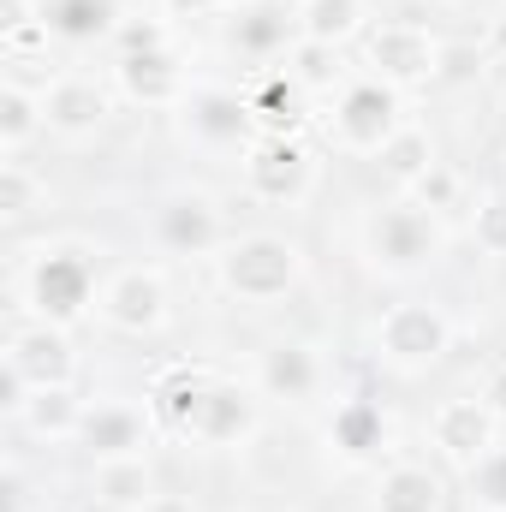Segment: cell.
Here are the masks:
<instances>
[{
	"label": "cell",
	"instance_id": "obj_9",
	"mask_svg": "<svg viewBox=\"0 0 506 512\" xmlns=\"http://www.w3.org/2000/svg\"><path fill=\"white\" fill-rule=\"evenodd\" d=\"M102 322L114 334H155L167 322V280L155 268H120L108 286H102Z\"/></svg>",
	"mask_w": 506,
	"mask_h": 512
},
{
	"label": "cell",
	"instance_id": "obj_29",
	"mask_svg": "<svg viewBox=\"0 0 506 512\" xmlns=\"http://www.w3.org/2000/svg\"><path fill=\"white\" fill-rule=\"evenodd\" d=\"M286 72L298 78V90H334V78H340V48L298 36V42L286 48Z\"/></svg>",
	"mask_w": 506,
	"mask_h": 512
},
{
	"label": "cell",
	"instance_id": "obj_24",
	"mask_svg": "<svg viewBox=\"0 0 506 512\" xmlns=\"http://www.w3.org/2000/svg\"><path fill=\"white\" fill-rule=\"evenodd\" d=\"M364 0H304L298 6V36L310 42H328V48H346L352 36H364Z\"/></svg>",
	"mask_w": 506,
	"mask_h": 512
},
{
	"label": "cell",
	"instance_id": "obj_33",
	"mask_svg": "<svg viewBox=\"0 0 506 512\" xmlns=\"http://www.w3.org/2000/svg\"><path fill=\"white\" fill-rule=\"evenodd\" d=\"M114 48L126 60V54H155V48H173V42H167V24H155V18H120Z\"/></svg>",
	"mask_w": 506,
	"mask_h": 512
},
{
	"label": "cell",
	"instance_id": "obj_41",
	"mask_svg": "<svg viewBox=\"0 0 506 512\" xmlns=\"http://www.w3.org/2000/svg\"><path fill=\"white\" fill-rule=\"evenodd\" d=\"M477 512H489V507H477Z\"/></svg>",
	"mask_w": 506,
	"mask_h": 512
},
{
	"label": "cell",
	"instance_id": "obj_15",
	"mask_svg": "<svg viewBox=\"0 0 506 512\" xmlns=\"http://www.w3.org/2000/svg\"><path fill=\"white\" fill-rule=\"evenodd\" d=\"M42 108H48V131H60V137H90L114 114V102L96 78H54L42 90Z\"/></svg>",
	"mask_w": 506,
	"mask_h": 512
},
{
	"label": "cell",
	"instance_id": "obj_40",
	"mask_svg": "<svg viewBox=\"0 0 506 512\" xmlns=\"http://www.w3.org/2000/svg\"><path fill=\"white\" fill-rule=\"evenodd\" d=\"M435 6H465V0H435Z\"/></svg>",
	"mask_w": 506,
	"mask_h": 512
},
{
	"label": "cell",
	"instance_id": "obj_4",
	"mask_svg": "<svg viewBox=\"0 0 506 512\" xmlns=\"http://www.w3.org/2000/svg\"><path fill=\"white\" fill-rule=\"evenodd\" d=\"M24 298H30V310H36L42 322L72 328V322L90 310V298H96V268H90V256L84 251H42V262H36L30 280H24Z\"/></svg>",
	"mask_w": 506,
	"mask_h": 512
},
{
	"label": "cell",
	"instance_id": "obj_10",
	"mask_svg": "<svg viewBox=\"0 0 506 512\" xmlns=\"http://www.w3.org/2000/svg\"><path fill=\"white\" fill-rule=\"evenodd\" d=\"M495 429H501V417H495L483 399H441L435 417H429V441H435L441 459H453L459 471H471V465L495 447Z\"/></svg>",
	"mask_w": 506,
	"mask_h": 512
},
{
	"label": "cell",
	"instance_id": "obj_22",
	"mask_svg": "<svg viewBox=\"0 0 506 512\" xmlns=\"http://www.w3.org/2000/svg\"><path fill=\"white\" fill-rule=\"evenodd\" d=\"M36 131H48V108H42V90H30V84H0V155L6 161H18V149L36 137Z\"/></svg>",
	"mask_w": 506,
	"mask_h": 512
},
{
	"label": "cell",
	"instance_id": "obj_25",
	"mask_svg": "<svg viewBox=\"0 0 506 512\" xmlns=\"http://www.w3.org/2000/svg\"><path fill=\"white\" fill-rule=\"evenodd\" d=\"M209 370H173V376H161L155 387V411H161V423L173 429V435H191L197 429V411H203V399H209Z\"/></svg>",
	"mask_w": 506,
	"mask_h": 512
},
{
	"label": "cell",
	"instance_id": "obj_3",
	"mask_svg": "<svg viewBox=\"0 0 506 512\" xmlns=\"http://www.w3.org/2000/svg\"><path fill=\"white\" fill-rule=\"evenodd\" d=\"M405 126L399 120V90L381 84V78H358L340 90L334 102V120H328V137L346 149V155H381V143Z\"/></svg>",
	"mask_w": 506,
	"mask_h": 512
},
{
	"label": "cell",
	"instance_id": "obj_35",
	"mask_svg": "<svg viewBox=\"0 0 506 512\" xmlns=\"http://www.w3.org/2000/svg\"><path fill=\"white\" fill-rule=\"evenodd\" d=\"M477 66H483L477 48H465V42H459V48H441V72H435V84H465V78H477Z\"/></svg>",
	"mask_w": 506,
	"mask_h": 512
},
{
	"label": "cell",
	"instance_id": "obj_38",
	"mask_svg": "<svg viewBox=\"0 0 506 512\" xmlns=\"http://www.w3.org/2000/svg\"><path fill=\"white\" fill-rule=\"evenodd\" d=\"M167 12H179V18H203V12H221V6H233V0H161Z\"/></svg>",
	"mask_w": 506,
	"mask_h": 512
},
{
	"label": "cell",
	"instance_id": "obj_6",
	"mask_svg": "<svg viewBox=\"0 0 506 512\" xmlns=\"http://www.w3.org/2000/svg\"><path fill=\"white\" fill-rule=\"evenodd\" d=\"M364 60L381 84L393 90H411V84H435L441 72V42L423 30V24H376L364 36Z\"/></svg>",
	"mask_w": 506,
	"mask_h": 512
},
{
	"label": "cell",
	"instance_id": "obj_1",
	"mask_svg": "<svg viewBox=\"0 0 506 512\" xmlns=\"http://www.w3.org/2000/svg\"><path fill=\"white\" fill-rule=\"evenodd\" d=\"M215 274L233 298L245 304H274L286 298L298 280H304V251L280 233H245V239H227L215 256Z\"/></svg>",
	"mask_w": 506,
	"mask_h": 512
},
{
	"label": "cell",
	"instance_id": "obj_8",
	"mask_svg": "<svg viewBox=\"0 0 506 512\" xmlns=\"http://www.w3.org/2000/svg\"><path fill=\"white\" fill-rule=\"evenodd\" d=\"M0 364H12L30 387H72V376H78L72 334H66L60 322H42V316H36V322H18V328L6 334Z\"/></svg>",
	"mask_w": 506,
	"mask_h": 512
},
{
	"label": "cell",
	"instance_id": "obj_26",
	"mask_svg": "<svg viewBox=\"0 0 506 512\" xmlns=\"http://www.w3.org/2000/svg\"><path fill=\"white\" fill-rule=\"evenodd\" d=\"M42 18H48L54 36H72V42H96V36H114L120 30L114 0H48Z\"/></svg>",
	"mask_w": 506,
	"mask_h": 512
},
{
	"label": "cell",
	"instance_id": "obj_34",
	"mask_svg": "<svg viewBox=\"0 0 506 512\" xmlns=\"http://www.w3.org/2000/svg\"><path fill=\"white\" fill-rule=\"evenodd\" d=\"M471 233H477V245H483L489 256H506V191L501 197H489V203H477Z\"/></svg>",
	"mask_w": 506,
	"mask_h": 512
},
{
	"label": "cell",
	"instance_id": "obj_27",
	"mask_svg": "<svg viewBox=\"0 0 506 512\" xmlns=\"http://www.w3.org/2000/svg\"><path fill=\"white\" fill-rule=\"evenodd\" d=\"M429 167H435V143H429V131L423 126H399L387 143H381V173H387L393 185L411 191Z\"/></svg>",
	"mask_w": 506,
	"mask_h": 512
},
{
	"label": "cell",
	"instance_id": "obj_17",
	"mask_svg": "<svg viewBox=\"0 0 506 512\" xmlns=\"http://www.w3.org/2000/svg\"><path fill=\"white\" fill-rule=\"evenodd\" d=\"M90 495H96V507H108V512H149V501H155V465L143 453L96 459Z\"/></svg>",
	"mask_w": 506,
	"mask_h": 512
},
{
	"label": "cell",
	"instance_id": "obj_19",
	"mask_svg": "<svg viewBox=\"0 0 506 512\" xmlns=\"http://www.w3.org/2000/svg\"><path fill=\"white\" fill-rule=\"evenodd\" d=\"M84 411H90V405H84L72 387H36V393H30V405L18 411V423H24L36 441H78Z\"/></svg>",
	"mask_w": 506,
	"mask_h": 512
},
{
	"label": "cell",
	"instance_id": "obj_39",
	"mask_svg": "<svg viewBox=\"0 0 506 512\" xmlns=\"http://www.w3.org/2000/svg\"><path fill=\"white\" fill-rule=\"evenodd\" d=\"M149 512H191V507H185V501H173V495H155V501H149Z\"/></svg>",
	"mask_w": 506,
	"mask_h": 512
},
{
	"label": "cell",
	"instance_id": "obj_18",
	"mask_svg": "<svg viewBox=\"0 0 506 512\" xmlns=\"http://www.w3.org/2000/svg\"><path fill=\"white\" fill-rule=\"evenodd\" d=\"M78 441L96 453V459H126V453H143V417L131 411V405H90L84 411V429H78Z\"/></svg>",
	"mask_w": 506,
	"mask_h": 512
},
{
	"label": "cell",
	"instance_id": "obj_37",
	"mask_svg": "<svg viewBox=\"0 0 506 512\" xmlns=\"http://www.w3.org/2000/svg\"><path fill=\"white\" fill-rule=\"evenodd\" d=\"M477 399H483V405H489V411H495V417L506 423V364H495V370L483 376V387H477Z\"/></svg>",
	"mask_w": 506,
	"mask_h": 512
},
{
	"label": "cell",
	"instance_id": "obj_30",
	"mask_svg": "<svg viewBox=\"0 0 506 512\" xmlns=\"http://www.w3.org/2000/svg\"><path fill=\"white\" fill-rule=\"evenodd\" d=\"M42 203V179L24 161H0V221H24Z\"/></svg>",
	"mask_w": 506,
	"mask_h": 512
},
{
	"label": "cell",
	"instance_id": "obj_32",
	"mask_svg": "<svg viewBox=\"0 0 506 512\" xmlns=\"http://www.w3.org/2000/svg\"><path fill=\"white\" fill-rule=\"evenodd\" d=\"M411 203H417V209H429V215L453 209V203H459V173L435 161V167H429V173H423V179L411 185Z\"/></svg>",
	"mask_w": 506,
	"mask_h": 512
},
{
	"label": "cell",
	"instance_id": "obj_2",
	"mask_svg": "<svg viewBox=\"0 0 506 512\" xmlns=\"http://www.w3.org/2000/svg\"><path fill=\"white\" fill-rule=\"evenodd\" d=\"M447 346H453V322L441 304H423V298L393 304L376 328V352L393 370H429L447 358Z\"/></svg>",
	"mask_w": 506,
	"mask_h": 512
},
{
	"label": "cell",
	"instance_id": "obj_12",
	"mask_svg": "<svg viewBox=\"0 0 506 512\" xmlns=\"http://www.w3.org/2000/svg\"><path fill=\"white\" fill-rule=\"evenodd\" d=\"M114 78H120L126 102H137V108H179V102L191 96V84H185V60H179L173 48L126 54V60L114 66Z\"/></svg>",
	"mask_w": 506,
	"mask_h": 512
},
{
	"label": "cell",
	"instance_id": "obj_11",
	"mask_svg": "<svg viewBox=\"0 0 506 512\" xmlns=\"http://www.w3.org/2000/svg\"><path fill=\"white\" fill-rule=\"evenodd\" d=\"M179 114H185L191 137H203V143H221V149H239V143L251 149L256 143V114L239 90L203 84V90H191V96L179 102Z\"/></svg>",
	"mask_w": 506,
	"mask_h": 512
},
{
	"label": "cell",
	"instance_id": "obj_28",
	"mask_svg": "<svg viewBox=\"0 0 506 512\" xmlns=\"http://www.w3.org/2000/svg\"><path fill=\"white\" fill-rule=\"evenodd\" d=\"M286 24H298V18H286L280 0H256L233 18V42L245 54H274V48H286Z\"/></svg>",
	"mask_w": 506,
	"mask_h": 512
},
{
	"label": "cell",
	"instance_id": "obj_21",
	"mask_svg": "<svg viewBox=\"0 0 506 512\" xmlns=\"http://www.w3.org/2000/svg\"><path fill=\"white\" fill-rule=\"evenodd\" d=\"M245 102H251L262 137H292L298 131V78L286 66L280 72H262L251 90H245Z\"/></svg>",
	"mask_w": 506,
	"mask_h": 512
},
{
	"label": "cell",
	"instance_id": "obj_13",
	"mask_svg": "<svg viewBox=\"0 0 506 512\" xmlns=\"http://www.w3.org/2000/svg\"><path fill=\"white\" fill-rule=\"evenodd\" d=\"M155 233L161 245L179 256H203V251H221V209L203 197V191H179L155 209Z\"/></svg>",
	"mask_w": 506,
	"mask_h": 512
},
{
	"label": "cell",
	"instance_id": "obj_31",
	"mask_svg": "<svg viewBox=\"0 0 506 512\" xmlns=\"http://www.w3.org/2000/svg\"><path fill=\"white\" fill-rule=\"evenodd\" d=\"M471 495H477V507L506 512V447H489V453L471 465Z\"/></svg>",
	"mask_w": 506,
	"mask_h": 512
},
{
	"label": "cell",
	"instance_id": "obj_36",
	"mask_svg": "<svg viewBox=\"0 0 506 512\" xmlns=\"http://www.w3.org/2000/svg\"><path fill=\"white\" fill-rule=\"evenodd\" d=\"M30 24H42V6H30V0H0V36L30 30Z\"/></svg>",
	"mask_w": 506,
	"mask_h": 512
},
{
	"label": "cell",
	"instance_id": "obj_20",
	"mask_svg": "<svg viewBox=\"0 0 506 512\" xmlns=\"http://www.w3.org/2000/svg\"><path fill=\"white\" fill-rule=\"evenodd\" d=\"M381 441H387V417H381V405L370 399H346V405H334V423H328V447L340 453V459H370Z\"/></svg>",
	"mask_w": 506,
	"mask_h": 512
},
{
	"label": "cell",
	"instance_id": "obj_5",
	"mask_svg": "<svg viewBox=\"0 0 506 512\" xmlns=\"http://www.w3.org/2000/svg\"><path fill=\"white\" fill-rule=\"evenodd\" d=\"M364 245H370L376 268L411 274V268H423V262L441 256V221L429 209H417V203H393V209H381L376 221H370Z\"/></svg>",
	"mask_w": 506,
	"mask_h": 512
},
{
	"label": "cell",
	"instance_id": "obj_14",
	"mask_svg": "<svg viewBox=\"0 0 506 512\" xmlns=\"http://www.w3.org/2000/svg\"><path fill=\"white\" fill-rule=\"evenodd\" d=\"M256 387H262L268 399L304 405V399L322 393V358H316L304 340H274V346H262V358H256Z\"/></svg>",
	"mask_w": 506,
	"mask_h": 512
},
{
	"label": "cell",
	"instance_id": "obj_42",
	"mask_svg": "<svg viewBox=\"0 0 506 512\" xmlns=\"http://www.w3.org/2000/svg\"><path fill=\"white\" fill-rule=\"evenodd\" d=\"M298 6H304V0H298Z\"/></svg>",
	"mask_w": 506,
	"mask_h": 512
},
{
	"label": "cell",
	"instance_id": "obj_23",
	"mask_svg": "<svg viewBox=\"0 0 506 512\" xmlns=\"http://www.w3.org/2000/svg\"><path fill=\"white\" fill-rule=\"evenodd\" d=\"M376 512H441V477L429 465H393V471H381Z\"/></svg>",
	"mask_w": 506,
	"mask_h": 512
},
{
	"label": "cell",
	"instance_id": "obj_16",
	"mask_svg": "<svg viewBox=\"0 0 506 512\" xmlns=\"http://www.w3.org/2000/svg\"><path fill=\"white\" fill-rule=\"evenodd\" d=\"M251 429H256V399H251V387H239V382H227V376H215V382H209V399H203V411H197V429H191V441H203V447H239Z\"/></svg>",
	"mask_w": 506,
	"mask_h": 512
},
{
	"label": "cell",
	"instance_id": "obj_7",
	"mask_svg": "<svg viewBox=\"0 0 506 512\" xmlns=\"http://www.w3.org/2000/svg\"><path fill=\"white\" fill-rule=\"evenodd\" d=\"M316 185V155L298 137H256L245 149V191L256 203H298Z\"/></svg>",
	"mask_w": 506,
	"mask_h": 512
}]
</instances>
